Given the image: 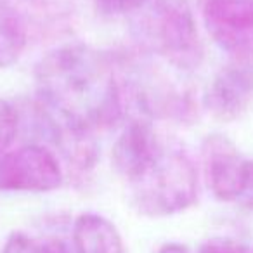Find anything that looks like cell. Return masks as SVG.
Wrapping results in <instances>:
<instances>
[{
  "instance_id": "cell-1",
  "label": "cell",
  "mask_w": 253,
  "mask_h": 253,
  "mask_svg": "<svg viewBox=\"0 0 253 253\" xmlns=\"http://www.w3.org/2000/svg\"><path fill=\"white\" fill-rule=\"evenodd\" d=\"M39 102L61 123L95 134L125 116L122 82L115 59L87 43H66L37 63Z\"/></svg>"
},
{
  "instance_id": "cell-2",
  "label": "cell",
  "mask_w": 253,
  "mask_h": 253,
  "mask_svg": "<svg viewBox=\"0 0 253 253\" xmlns=\"http://www.w3.org/2000/svg\"><path fill=\"white\" fill-rule=\"evenodd\" d=\"M130 32L139 49L177 70H194L203 45L187 0H148L132 12Z\"/></svg>"
},
{
  "instance_id": "cell-3",
  "label": "cell",
  "mask_w": 253,
  "mask_h": 253,
  "mask_svg": "<svg viewBox=\"0 0 253 253\" xmlns=\"http://www.w3.org/2000/svg\"><path fill=\"white\" fill-rule=\"evenodd\" d=\"M134 208L148 217H169L193 207L198 170L187 153L162 146L158 155L126 182Z\"/></svg>"
},
{
  "instance_id": "cell-4",
  "label": "cell",
  "mask_w": 253,
  "mask_h": 253,
  "mask_svg": "<svg viewBox=\"0 0 253 253\" xmlns=\"http://www.w3.org/2000/svg\"><path fill=\"white\" fill-rule=\"evenodd\" d=\"M57 156L42 144H25L0 160V191L49 193L63 184Z\"/></svg>"
},
{
  "instance_id": "cell-5",
  "label": "cell",
  "mask_w": 253,
  "mask_h": 253,
  "mask_svg": "<svg viewBox=\"0 0 253 253\" xmlns=\"http://www.w3.org/2000/svg\"><path fill=\"white\" fill-rule=\"evenodd\" d=\"M203 23L218 49L236 61L253 57V0H205Z\"/></svg>"
},
{
  "instance_id": "cell-6",
  "label": "cell",
  "mask_w": 253,
  "mask_h": 253,
  "mask_svg": "<svg viewBox=\"0 0 253 253\" xmlns=\"http://www.w3.org/2000/svg\"><path fill=\"white\" fill-rule=\"evenodd\" d=\"M253 102V64L236 61L220 68L203 94V108L218 122L241 118Z\"/></svg>"
},
{
  "instance_id": "cell-7",
  "label": "cell",
  "mask_w": 253,
  "mask_h": 253,
  "mask_svg": "<svg viewBox=\"0 0 253 253\" xmlns=\"http://www.w3.org/2000/svg\"><path fill=\"white\" fill-rule=\"evenodd\" d=\"M201 156L211 194L220 201L238 203L245 187L248 160L243 158L234 142L220 134L205 137Z\"/></svg>"
},
{
  "instance_id": "cell-8",
  "label": "cell",
  "mask_w": 253,
  "mask_h": 253,
  "mask_svg": "<svg viewBox=\"0 0 253 253\" xmlns=\"http://www.w3.org/2000/svg\"><path fill=\"white\" fill-rule=\"evenodd\" d=\"M163 142L151 120L130 116L111 149V163L125 182H130L162 149Z\"/></svg>"
},
{
  "instance_id": "cell-9",
  "label": "cell",
  "mask_w": 253,
  "mask_h": 253,
  "mask_svg": "<svg viewBox=\"0 0 253 253\" xmlns=\"http://www.w3.org/2000/svg\"><path fill=\"white\" fill-rule=\"evenodd\" d=\"M71 239L75 253H126L116 225L99 213L78 215Z\"/></svg>"
},
{
  "instance_id": "cell-10",
  "label": "cell",
  "mask_w": 253,
  "mask_h": 253,
  "mask_svg": "<svg viewBox=\"0 0 253 253\" xmlns=\"http://www.w3.org/2000/svg\"><path fill=\"white\" fill-rule=\"evenodd\" d=\"M52 144L59 149L70 173L77 179H87L95 169L99 160V146L94 134L75 130L61 123Z\"/></svg>"
},
{
  "instance_id": "cell-11",
  "label": "cell",
  "mask_w": 253,
  "mask_h": 253,
  "mask_svg": "<svg viewBox=\"0 0 253 253\" xmlns=\"http://www.w3.org/2000/svg\"><path fill=\"white\" fill-rule=\"evenodd\" d=\"M28 43V23L19 9L0 0V70L21 57Z\"/></svg>"
},
{
  "instance_id": "cell-12",
  "label": "cell",
  "mask_w": 253,
  "mask_h": 253,
  "mask_svg": "<svg viewBox=\"0 0 253 253\" xmlns=\"http://www.w3.org/2000/svg\"><path fill=\"white\" fill-rule=\"evenodd\" d=\"M19 132L18 109L9 101L0 99V160L9 153Z\"/></svg>"
},
{
  "instance_id": "cell-13",
  "label": "cell",
  "mask_w": 253,
  "mask_h": 253,
  "mask_svg": "<svg viewBox=\"0 0 253 253\" xmlns=\"http://www.w3.org/2000/svg\"><path fill=\"white\" fill-rule=\"evenodd\" d=\"M101 14L104 16H122L132 14L148 0H92Z\"/></svg>"
},
{
  "instance_id": "cell-14",
  "label": "cell",
  "mask_w": 253,
  "mask_h": 253,
  "mask_svg": "<svg viewBox=\"0 0 253 253\" xmlns=\"http://www.w3.org/2000/svg\"><path fill=\"white\" fill-rule=\"evenodd\" d=\"M198 253H250V250L248 246L234 238L217 236V238L205 241Z\"/></svg>"
},
{
  "instance_id": "cell-15",
  "label": "cell",
  "mask_w": 253,
  "mask_h": 253,
  "mask_svg": "<svg viewBox=\"0 0 253 253\" xmlns=\"http://www.w3.org/2000/svg\"><path fill=\"white\" fill-rule=\"evenodd\" d=\"M2 253H42V243L35 241L25 232H12L5 241Z\"/></svg>"
},
{
  "instance_id": "cell-16",
  "label": "cell",
  "mask_w": 253,
  "mask_h": 253,
  "mask_svg": "<svg viewBox=\"0 0 253 253\" xmlns=\"http://www.w3.org/2000/svg\"><path fill=\"white\" fill-rule=\"evenodd\" d=\"M241 207L253 210V160L246 162V177H245V187H243V194L238 201Z\"/></svg>"
},
{
  "instance_id": "cell-17",
  "label": "cell",
  "mask_w": 253,
  "mask_h": 253,
  "mask_svg": "<svg viewBox=\"0 0 253 253\" xmlns=\"http://www.w3.org/2000/svg\"><path fill=\"white\" fill-rule=\"evenodd\" d=\"M42 253H75L73 246H70L63 239H49L42 243Z\"/></svg>"
},
{
  "instance_id": "cell-18",
  "label": "cell",
  "mask_w": 253,
  "mask_h": 253,
  "mask_svg": "<svg viewBox=\"0 0 253 253\" xmlns=\"http://www.w3.org/2000/svg\"><path fill=\"white\" fill-rule=\"evenodd\" d=\"M158 253H189V250L180 243H167L158 250Z\"/></svg>"
},
{
  "instance_id": "cell-19",
  "label": "cell",
  "mask_w": 253,
  "mask_h": 253,
  "mask_svg": "<svg viewBox=\"0 0 253 253\" xmlns=\"http://www.w3.org/2000/svg\"><path fill=\"white\" fill-rule=\"evenodd\" d=\"M250 253H253V250H252V252H250Z\"/></svg>"
}]
</instances>
